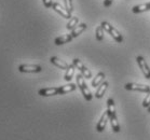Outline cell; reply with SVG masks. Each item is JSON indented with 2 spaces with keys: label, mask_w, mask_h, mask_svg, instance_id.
<instances>
[{
  "label": "cell",
  "mask_w": 150,
  "mask_h": 140,
  "mask_svg": "<svg viewBox=\"0 0 150 140\" xmlns=\"http://www.w3.org/2000/svg\"><path fill=\"white\" fill-rule=\"evenodd\" d=\"M107 112L109 115V121L111 123V127L115 133H119L120 132V125L118 123V120H117L116 115V108H115V101L113 99L109 98L107 101Z\"/></svg>",
  "instance_id": "obj_1"
},
{
  "label": "cell",
  "mask_w": 150,
  "mask_h": 140,
  "mask_svg": "<svg viewBox=\"0 0 150 140\" xmlns=\"http://www.w3.org/2000/svg\"><path fill=\"white\" fill-rule=\"evenodd\" d=\"M103 28H104V30L106 31V32H108V34L111 36V37L116 40L117 42H122L123 41V37H122V34H120L119 31L117 30L116 28L113 27V26H111V25L108 23V22H103L102 25H100Z\"/></svg>",
  "instance_id": "obj_2"
},
{
  "label": "cell",
  "mask_w": 150,
  "mask_h": 140,
  "mask_svg": "<svg viewBox=\"0 0 150 140\" xmlns=\"http://www.w3.org/2000/svg\"><path fill=\"white\" fill-rule=\"evenodd\" d=\"M77 83H78V86L80 87V89H81L82 95L84 96L85 100L90 101V100L92 99V94H91V92H90L89 87H88V86H86V84H85L84 77H83L82 75H77Z\"/></svg>",
  "instance_id": "obj_3"
},
{
  "label": "cell",
  "mask_w": 150,
  "mask_h": 140,
  "mask_svg": "<svg viewBox=\"0 0 150 140\" xmlns=\"http://www.w3.org/2000/svg\"><path fill=\"white\" fill-rule=\"evenodd\" d=\"M72 64H74V66H75L76 68L78 69L79 71L81 72V75H83L84 78H86V79L92 78V73H91V71H90L89 69L86 68V67H85V66L82 64L80 59H78V58H75V59L72 61Z\"/></svg>",
  "instance_id": "obj_4"
},
{
  "label": "cell",
  "mask_w": 150,
  "mask_h": 140,
  "mask_svg": "<svg viewBox=\"0 0 150 140\" xmlns=\"http://www.w3.org/2000/svg\"><path fill=\"white\" fill-rule=\"evenodd\" d=\"M125 89L127 91H137V92L148 93L150 92V87L145 84H138V83H127L125 84Z\"/></svg>",
  "instance_id": "obj_5"
},
{
  "label": "cell",
  "mask_w": 150,
  "mask_h": 140,
  "mask_svg": "<svg viewBox=\"0 0 150 140\" xmlns=\"http://www.w3.org/2000/svg\"><path fill=\"white\" fill-rule=\"evenodd\" d=\"M136 61H137L138 66H139L140 70H142V72H143L144 75H145V78L150 80V69H149V66L147 65L146 61L144 59L143 56H137Z\"/></svg>",
  "instance_id": "obj_6"
},
{
  "label": "cell",
  "mask_w": 150,
  "mask_h": 140,
  "mask_svg": "<svg viewBox=\"0 0 150 140\" xmlns=\"http://www.w3.org/2000/svg\"><path fill=\"white\" fill-rule=\"evenodd\" d=\"M42 70L39 65H21L18 66V71L20 72H27V73H36L40 72Z\"/></svg>",
  "instance_id": "obj_7"
},
{
  "label": "cell",
  "mask_w": 150,
  "mask_h": 140,
  "mask_svg": "<svg viewBox=\"0 0 150 140\" xmlns=\"http://www.w3.org/2000/svg\"><path fill=\"white\" fill-rule=\"evenodd\" d=\"M52 8H53L54 11H56L61 16L64 17V18H67V20H70V18H71V14L68 13V11L66 10V9H64V8L62 7L59 4H57V2H53Z\"/></svg>",
  "instance_id": "obj_8"
},
{
  "label": "cell",
  "mask_w": 150,
  "mask_h": 140,
  "mask_svg": "<svg viewBox=\"0 0 150 140\" xmlns=\"http://www.w3.org/2000/svg\"><path fill=\"white\" fill-rule=\"evenodd\" d=\"M108 120H109V115H108V112L106 111V112H104V114H103L100 120H99V122L97 123V125H96V130H97L98 133H102L103 130L106 128V124H107V121H108Z\"/></svg>",
  "instance_id": "obj_9"
},
{
  "label": "cell",
  "mask_w": 150,
  "mask_h": 140,
  "mask_svg": "<svg viewBox=\"0 0 150 140\" xmlns=\"http://www.w3.org/2000/svg\"><path fill=\"white\" fill-rule=\"evenodd\" d=\"M59 94V87H50V89H42L39 91V95L43 97L54 96Z\"/></svg>",
  "instance_id": "obj_10"
},
{
  "label": "cell",
  "mask_w": 150,
  "mask_h": 140,
  "mask_svg": "<svg viewBox=\"0 0 150 140\" xmlns=\"http://www.w3.org/2000/svg\"><path fill=\"white\" fill-rule=\"evenodd\" d=\"M86 27H88V26H86V24H85V23H81V24L77 25V26H76V27L72 29L71 34H70L72 36V38L78 37L79 34H81L82 32H83V31L86 29Z\"/></svg>",
  "instance_id": "obj_11"
},
{
  "label": "cell",
  "mask_w": 150,
  "mask_h": 140,
  "mask_svg": "<svg viewBox=\"0 0 150 140\" xmlns=\"http://www.w3.org/2000/svg\"><path fill=\"white\" fill-rule=\"evenodd\" d=\"M51 63L53 64V65H55L56 67H58V68H61V69H65V70H67L69 67V65L67 64V63L65 62H63V61H61L59 58L57 57H55V56H53V57H51Z\"/></svg>",
  "instance_id": "obj_12"
},
{
  "label": "cell",
  "mask_w": 150,
  "mask_h": 140,
  "mask_svg": "<svg viewBox=\"0 0 150 140\" xmlns=\"http://www.w3.org/2000/svg\"><path fill=\"white\" fill-rule=\"evenodd\" d=\"M107 87H108V82H107V81H104V82L100 83L99 86L97 87V91H96V93H95L96 98H102L103 96H104V94H105Z\"/></svg>",
  "instance_id": "obj_13"
},
{
  "label": "cell",
  "mask_w": 150,
  "mask_h": 140,
  "mask_svg": "<svg viewBox=\"0 0 150 140\" xmlns=\"http://www.w3.org/2000/svg\"><path fill=\"white\" fill-rule=\"evenodd\" d=\"M72 40V36L71 34H64V36H61V37H57L55 39L54 43L56 45H61V44H65L67 42L71 41Z\"/></svg>",
  "instance_id": "obj_14"
},
{
  "label": "cell",
  "mask_w": 150,
  "mask_h": 140,
  "mask_svg": "<svg viewBox=\"0 0 150 140\" xmlns=\"http://www.w3.org/2000/svg\"><path fill=\"white\" fill-rule=\"evenodd\" d=\"M149 10H150V2H148V4H143L135 6V7L132 9V12H133V13H140V12H145V11H149Z\"/></svg>",
  "instance_id": "obj_15"
},
{
  "label": "cell",
  "mask_w": 150,
  "mask_h": 140,
  "mask_svg": "<svg viewBox=\"0 0 150 140\" xmlns=\"http://www.w3.org/2000/svg\"><path fill=\"white\" fill-rule=\"evenodd\" d=\"M104 79H105V75H104V72H98V73L96 75L95 78L93 79L92 86H94V87L98 86L99 84H100V83L104 82Z\"/></svg>",
  "instance_id": "obj_16"
},
{
  "label": "cell",
  "mask_w": 150,
  "mask_h": 140,
  "mask_svg": "<svg viewBox=\"0 0 150 140\" xmlns=\"http://www.w3.org/2000/svg\"><path fill=\"white\" fill-rule=\"evenodd\" d=\"M76 87L77 86L75 84H67V85H64V86H59V94L63 95V94H66V93H69V92H72V91H75Z\"/></svg>",
  "instance_id": "obj_17"
},
{
  "label": "cell",
  "mask_w": 150,
  "mask_h": 140,
  "mask_svg": "<svg viewBox=\"0 0 150 140\" xmlns=\"http://www.w3.org/2000/svg\"><path fill=\"white\" fill-rule=\"evenodd\" d=\"M78 23H79V18L78 17H71L70 20H69V22H68V24L66 25V28L68 29V30H72L74 28L78 25Z\"/></svg>",
  "instance_id": "obj_18"
},
{
  "label": "cell",
  "mask_w": 150,
  "mask_h": 140,
  "mask_svg": "<svg viewBox=\"0 0 150 140\" xmlns=\"http://www.w3.org/2000/svg\"><path fill=\"white\" fill-rule=\"evenodd\" d=\"M74 73H75V66H74V64H72V65H69L68 69L66 70V73H65L66 81H70L72 78V75H74Z\"/></svg>",
  "instance_id": "obj_19"
},
{
  "label": "cell",
  "mask_w": 150,
  "mask_h": 140,
  "mask_svg": "<svg viewBox=\"0 0 150 140\" xmlns=\"http://www.w3.org/2000/svg\"><path fill=\"white\" fill-rule=\"evenodd\" d=\"M96 39L98 41H102L103 39H104V28L102 26L96 28Z\"/></svg>",
  "instance_id": "obj_20"
},
{
  "label": "cell",
  "mask_w": 150,
  "mask_h": 140,
  "mask_svg": "<svg viewBox=\"0 0 150 140\" xmlns=\"http://www.w3.org/2000/svg\"><path fill=\"white\" fill-rule=\"evenodd\" d=\"M65 4V9L68 11V13L71 14V12L74 11V7H72V0H64Z\"/></svg>",
  "instance_id": "obj_21"
},
{
  "label": "cell",
  "mask_w": 150,
  "mask_h": 140,
  "mask_svg": "<svg viewBox=\"0 0 150 140\" xmlns=\"http://www.w3.org/2000/svg\"><path fill=\"white\" fill-rule=\"evenodd\" d=\"M143 106L145 107V108H148V107L150 106V92H148V95H147V97L144 99Z\"/></svg>",
  "instance_id": "obj_22"
},
{
  "label": "cell",
  "mask_w": 150,
  "mask_h": 140,
  "mask_svg": "<svg viewBox=\"0 0 150 140\" xmlns=\"http://www.w3.org/2000/svg\"><path fill=\"white\" fill-rule=\"evenodd\" d=\"M112 1L113 0H105V1H104V6H105V7H110L111 4H112Z\"/></svg>",
  "instance_id": "obj_23"
},
{
  "label": "cell",
  "mask_w": 150,
  "mask_h": 140,
  "mask_svg": "<svg viewBox=\"0 0 150 140\" xmlns=\"http://www.w3.org/2000/svg\"><path fill=\"white\" fill-rule=\"evenodd\" d=\"M148 112H149V113H150V106H149V107H148Z\"/></svg>",
  "instance_id": "obj_24"
}]
</instances>
